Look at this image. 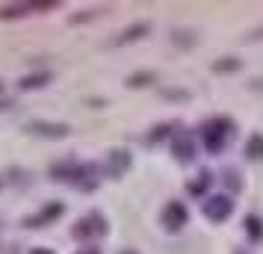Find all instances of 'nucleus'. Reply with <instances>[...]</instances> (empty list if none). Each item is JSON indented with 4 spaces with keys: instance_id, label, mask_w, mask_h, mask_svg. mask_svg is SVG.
<instances>
[{
    "instance_id": "30",
    "label": "nucleus",
    "mask_w": 263,
    "mask_h": 254,
    "mask_svg": "<svg viewBox=\"0 0 263 254\" xmlns=\"http://www.w3.org/2000/svg\"><path fill=\"white\" fill-rule=\"evenodd\" d=\"M239 254H246V251H239Z\"/></svg>"
},
{
    "instance_id": "20",
    "label": "nucleus",
    "mask_w": 263,
    "mask_h": 254,
    "mask_svg": "<svg viewBox=\"0 0 263 254\" xmlns=\"http://www.w3.org/2000/svg\"><path fill=\"white\" fill-rule=\"evenodd\" d=\"M213 74H237L242 71V60L239 56H219V60H213Z\"/></svg>"
},
{
    "instance_id": "10",
    "label": "nucleus",
    "mask_w": 263,
    "mask_h": 254,
    "mask_svg": "<svg viewBox=\"0 0 263 254\" xmlns=\"http://www.w3.org/2000/svg\"><path fill=\"white\" fill-rule=\"evenodd\" d=\"M130 169H133V154L127 151V148H112V151L107 154V160L101 163L104 181H121Z\"/></svg>"
},
{
    "instance_id": "25",
    "label": "nucleus",
    "mask_w": 263,
    "mask_h": 254,
    "mask_svg": "<svg viewBox=\"0 0 263 254\" xmlns=\"http://www.w3.org/2000/svg\"><path fill=\"white\" fill-rule=\"evenodd\" d=\"M12 107H15V101H12V97H6V95L0 97V112H6V109H12Z\"/></svg>"
},
{
    "instance_id": "23",
    "label": "nucleus",
    "mask_w": 263,
    "mask_h": 254,
    "mask_svg": "<svg viewBox=\"0 0 263 254\" xmlns=\"http://www.w3.org/2000/svg\"><path fill=\"white\" fill-rule=\"evenodd\" d=\"M160 97H166V101H190V92L186 89H168V86H163L160 89Z\"/></svg>"
},
{
    "instance_id": "19",
    "label": "nucleus",
    "mask_w": 263,
    "mask_h": 254,
    "mask_svg": "<svg viewBox=\"0 0 263 254\" xmlns=\"http://www.w3.org/2000/svg\"><path fill=\"white\" fill-rule=\"evenodd\" d=\"M242 154L251 163H263V133H251L242 145Z\"/></svg>"
},
{
    "instance_id": "12",
    "label": "nucleus",
    "mask_w": 263,
    "mask_h": 254,
    "mask_svg": "<svg viewBox=\"0 0 263 254\" xmlns=\"http://www.w3.org/2000/svg\"><path fill=\"white\" fill-rule=\"evenodd\" d=\"M180 127H183L180 121H160V124H154V127L142 136V142L148 148H157V145H163V142H172V136L178 133Z\"/></svg>"
},
{
    "instance_id": "27",
    "label": "nucleus",
    "mask_w": 263,
    "mask_h": 254,
    "mask_svg": "<svg viewBox=\"0 0 263 254\" xmlns=\"http://www.w3.org/2000/svg\"><path fill=\"white\" fill-rule=\"evenodd\" d=\"M249 38H251V42H257V38H263V27H260V30H254V33H251Z\"/></svg>"
},
{
    "instance_id": "14",
    "label": "nucleus",
    "mask_w": 263,
    "mask_h": 254,
    "mask_svg": "<svg viewBox=\"0 0 263 254\" xmlns=\"http://www.w3.org/2000/svg\"><path fill=\"white\" fill-rule=\"evenodd\" d=\"M53 83V71L50 68H39V71H30L18 80V89L21 92H39V89H48Z\"/></svg>"
},
{
    "instance_id": "5",
    "label": "nucleus",
    "mask_w": 263,
    "mask_h": 254,
    "mask_svg": "<svg viewBox=\"0 0 263 254\" xmlns=\"http://www.w3.org/2000/svg\"><path fill=\"white\" fill-rule=\"evenodd\" d=\"M27 136H36V139H48V142H60L65 136H71V124L65 121H50V119H30L24 124Z\"/></svg>"
},
{
    "instance_id": "16",
    "label": "nucleus",
    "mask_w": 263,
    "mask_h": 254,
    "mask_svg": "<svg viewBox=\"0 0 263 254\" xmlns=\"http://www.w3.org/2000/svg\"><path fill=\"white\" fill-rule=\"evenodd\" d=\"M154 83H157V71H151V68L133 71V74H127V80H124L127 89H148V86H154Z\"/></svg>"
},
{
    "instance_id": "24",
    "label": "nucleus",
    "mask_w": 263,
    "mask_h": 254,
    "mask_svg": "<svg viewBox=\"0 0 263 254\" xmlns=\"http://www.w3.org/2000/svg\"><path fill=\"white\" fill-rule=\"evenodd\" d=\"M74 254H104V248L101 245H83V248H77Z\"/></svg>"
},
{
    "instance_id": "11",
    "label": "nucleus",
    "mask_w": 263,
    "mask_h": 254,
    "mask_svg": "<svg viewBox=\"0 0 263 254\" xmlns=\"http://www.w3.org/2000/svg\"><path fill=\"white\" fill-rule=\"evenodd\" d=\"M145 36H151V21H133V24H127L124 30H119L107 45L109 48H127V45L142 42Z\"/></svg>"
},
{
    "instance_id": "3",
    "label": "nucleus",
    "mask_w": 263,
    "mask_h": 254,
    "mask_svg": "<svg viewBox=\"0 0 263 254\" xmlns=\"http://www.w3.org/2000/svg\"><path fill=\"white\" fill-rule=\"evenodd\" d=\"M101 183H104L101 163H80V160H74L65 186H71V189H77V192H83V195H92L101 189Z\"/></svg>"
},
{
    "instance_id": "15",
    "label": "nucleus",
    "mask_w": 263,
    "mask_h": 254,
    "mask_svg": "<svg viewBox=\"0 0 263 254\" xmlns=\"http://www.w3.org/2000/svg\"><path fill=\"white\" fill-rule=\"evenodd\" d=\"M168 38H172V45H175V48H180V50H192L198 42H201V36H198L195 30H190V27H175Z\"/></svg>"
},
{
    "instance_id": "2",
    "label": "nucleus",
    "mask_w": 263,
    "mask_h": 254,
    "mask_svg": "<svg viewBox=\"0 0 263 254\" xmlns=\"http://www.w3.org/2000/svg\"><path fill=\"white\" fill-rule=\"evenodd\" d=\"M68 233H71V240L83 242V245H98L109 233V219L101 210H89V213H83L74 222Z\"/></svg>"
},
{
    "instance_id": "9",
    "label": "nucleus",
    "mask_w": 263,
    "mask_h": 254,
    "mask_svg": "<svg viewBox=\"0 0 263 254\" xmlns=\"http://www.w3.org/2000/svg\"><path fill=\"white\" fill-rule=\"evenodd\" d=\"M62 216H65V204H62V201H48V204L39 207L36 213L24 216L21 225H24L27 230H45V228H50V225H57Z\"/></svg>"
},
{
    "instance_id": "1",
    "label": "nucleus",
    "mask_w": 263,
    "mask_h": 254,
    "mask_svg": "<svg viewBox=\"0 0 263 254\" xmlns=\"http://www.w3.org/2000/svg\"><path fill=\"white\" fill-rule=\"evenodd\" d=\"M237 136V121L231 119V115H213V119H207L198 124V145L207 151V154H222L228 145H231V139Z\"/></svg>"
},
{
    "instance_id": "22",
    "label": "nucleus",
    "mask_w": 263,
    "mask_h": 254,
    "mask_svg": "<svg viewBox=\"0 0 263 254\" xmlns=\"http://www.w3.org/2000/svg\"><path fill=\"white\" fill-rule=\"evenodd\" d=\"M104 15V9H80L77 15H68V24H89V21H95V18H101Z\"/></svg>"
},
{
    "instance_id": "4",
    "label": "nucleus",
    "mask_w": 263,
    "mask_h": 254,
    "mask_svg": "<svg viewBox=\"0 0 263 254\" xmlns=\"http://www.w3.org/2000/svg\"><path fill=\"white\" fill-rule=\"evenodd\" d=\"M234 210H237V201H234V195H228V192H210L207 198H201V216L210 225L228 222L234 216Z\"/></svg>"
},
{
    "instance_id": "13",
    "label": "nucleus",
    "mask_w": 263,
    "mask_h": 254,
    "mask_svg": "<svg viewBox=\"0 0 263 254\" xmlns=\"http://www.w3.org/2000/svg\"><path fill=\"white\" fill-rule=\"evenodd\" d=\"M213 181H216V178H213V171H210V169H198L190 181H186V195H190V198H207Z\"/></svg>"
},
{
    "instance_id": "21",
    "label": "nucleus",
    "mask_w": 263,
    "mask_h": 254,
    "mask_svg": "<svg viewBox=\"0 0 263 254\" xmlns=\"http://www.w3.org/2000/svg\"><path fill=\"white\" fill-rule=\"evenodd\" d=\"M30 178H33V174H30L27 169H18V166H15V169H9L6 174H3V183H12V186H30V183H33Z\"/></svg>"
},
{
    "instance_id": "18",
    "label": "nucleus",
    "mask_w": 263,
    "mask_h": 254,
    "mask_svg": "<svg viewBox=\"0 0 263 254\" xmlns=\"http://www.w3.org/2000/svg\"><path fill=\"white\" fill-rule=\"evenodd\" d=\"M242 230H246L249 242H263V219L257 213H249L242 219Z\"/></svg>"
},
{
    "instance_id": "29",
    "label": "nucleus",
    "mask_w": 263,
    "mask_h": 254,
    "mask_svg": "<svg viewBox=\"0 0 263 254\" xmlns=\"http://www.w3.org/2000/svg\"><path fill=\"white\" fill-rule=\"evenodd\" d=\"M3 186H6V183H3V174H0V189H3Z\"/></svg>"
},
{
    "instance_id": "7",
    "label": "nucleus",
    "mask_w": 263,
    "mask_h": 254,
    "mask_svg": "<svg viewBox=\"0 0 263 254\" xmlns=\"http://www.w3.org/2000/svg\"><path fill=\"white\" fill-rule=\"evenodd\" d=\"M186 225H190V207L183 201H178V198L166 201L163 210H160V228L166 233H180Z\"/></svg>"
},
{
    "instance_id": "17",
    "label": "nucleus",
    "mask_w": 263,
    "mask_h": 254,
    "mask_svg": "<svg viewBox=\"0 0 263 254\" xmlns=\"http://www.w3.org/2000/svg\"><path fill=\"white\" fill-rule=\"evenodd\" d=\"M222 186H225L228 195H237L242 192V174H239V169H234V166H228V169H222Z\"/></svg>"
},
{
    "instance_id": "6",
    "label": "nucleus",
    "mask_w": 263,
    "mask_h": 254,
    "mask_svg": "<svg viewBox=\"0 0 263 254\" xmlns=\"http://www.w3.org/2000/svg\"><path fill=\"white\" fill-rule=\"evenodd\" d=\"M60 9V0H27V3H6L0 6V21H21L27 15H39V12H50Z\"/></svg>"
},
{
    "instance_id": "26",
    "label": "nucleus",
    "mask_w": 263,
    "mask_h": 254,
    "mask_svg": "<svg viewBox=\"0 0 263 254\" xmlns=\"http://www.w3.org/2000/svg\"><path fill=\"white\" fill-rule=\"evenodd\" d=\"M27 254H57L53 248H48V245H36V248H30Z\"/></svg>"
},
{
    "instance_id": "28",
    "label": "nucleus",
    "mask_w": 263,
    "mask_h": 254,
    "mask_svg": "<svg viewBox=\"0 0 263 254\" xmlns=\"http://www.w3.org/2000/svg\"><path fill=\"white\" fill-rule=\"evenodd\" d=\"M119 254H139V251H136V248H121Z\"/></svg>"
},
{
    "instance_id": "8",
    "label": "nucleus",
    "mask_w": 263,
    "mask_h": 254,
    "mask_svg": "<svg viewBox=\"0 0 263 254\" xmlns=\"http://www.w3.org/2000/svg\"><path fill=\"white\" fill-rule=\"evenodd\" d=\"M168 151H172L175 163H180V166H190V163H195V160H198V139H195V133H190V130H183V127H180L178 133L172 136Z\"/></svg>"
}]
</instances>
